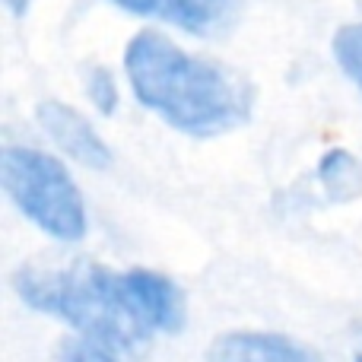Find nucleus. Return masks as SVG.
<instances>
[{"label": "nucleus", "mask_w": 362, "mask_h": 362, "mask_svg": "<svg viewBox=\"0 0 362 362\" xmlns=\"http://www.w3.org/2000/svg\"><path fill=\"white\" fill-rule=\"evenodd\" d=\"M13 283L25 305L70 325L83 340L124 353L140 350L153 337L127 305L118 270H108L102 264L61 270L29 267L19 270Z\"/></svg>", "instance_id": "f03ea898"}, {"label": "nucleus", "mask_w": 362, "mask_h": 362, "mask_svg": "<svg viewBox=\"0 0 362 362\" xmlns=\"http://www.w3.org/2000/svg\"><path fill=\"white\" fill-rule=\"evenodd\" d=\"M86 95L102 115H115L118 112V102H121V93H118V83L115 76L108 74L105 67H93L86 74Z\"/></svg>", "instance_id": "9d476101"}, {"label": "nucleus", "mask_w": 362, "mask_h": 362, "mask_svg": "<svg viewBox=\"0 0 362 362\" xmlns=\"http://www.w3.org/2000/svg\"><path fill=\"white\" fill-rule=\"evenodd\" d=\"M359 362H362V356H359Z\"/></svg>", "instance_id": "ddd939ff"}, {"label": "nucleus", "mask_w": 362, "mask_h": 362, "mask_svg": "<svg viewBox=\"0 0 362 362\" xmlns=\"http://www.w3.org/2000/svg\"><path fill=\"white\" fill-rule=\"evenodd\" d=\"M121 293H124L131 312L140 318V325L150 334H175L185 327V296L169 276L153 270L134 267L121 270Z\"/></svg>", "instance_id": "39448f33"}, {"label": "nucleus", "mask_w": 362, "mask_h": 362, "mask_svg": "<svg viewBox=\"0 0 362 362\" xmlns=\"http://www.w3.org/2000/svg\"><path fill=\"white\" fill-rule=\"evenodd\" d=\"M0 178L10 200L45 235L80 242L86 235V206L67 165L32 146L0 150Z\"/></svg>", "instance_id": "7ed1b4c3"}, {"label": "nucleus", "mask_w": 362, "mask_h": 362, "mask_svg": "<svg viewBox=\"0 0 362 362\" xmlns=\"http://www.w3.org/2000/svg\"><path fill=\"white\" fill-rule=\"evenodd\" d=\"M6 6H10V13H16V16H23L25 6H29V0H4Z\"/></svg>", "instance_id": "f8f14e48"}, {"label": "nucleus", "mask_w": 362, "mask_h": 362, "mask_svg": "<svg viewBox=\"0 0 362 362\" xmlns=\"http://www.w3.org/2000/svg\"><path fill=\"white\" fill-rule=\"evenodd\" d=\"M210 362H325L321 353L286 334L270 331H229L219 334L206 353Z\"/></svg>", "instance_id": "0eeeda50"}, {"label": "nucleus", "mask_w": 362, "mask_h": 362, "mask_svg": "<svg viewBox=\"0 0 362 362\" xmlns=\"http://www.w3.org/2000/svg\"><path fill=\"white\" fill-rule=\"evenodd\" d=\"M134 16L159 19L200 38L226 35L242 16V0H108Z\"/></svg>", "instance_id": "20e7f679"}, {"label": "nucleus", "mask_w": 362, "mask_h": 362, "mask_svg": "<svg viewBox=\"0 0 362 362\" xmlns=\"http://www.w3.org/2000/svg\"><path fill=\"white\" fill-rule=\"evenodd\" d=\"M124 74L140 105L187 137H219L251 115V86L242 76L178 48L163 32L131 38Z\"/></svg>", "instance_id": "f257e3e1"}, {"label": "nucleus", "mask_w": 362, "mask_h": 362, "mask_svg": "<svg viewBox=\"0 0 362 362\" xmlns=\"http://www.w3.org/2000/svg\"><path fill=\"white\" fill-rule=\"evenodd\" d=\"M64 362H124L118 359V350H108L102 344H93V340H70L61 353Z\"/></svg>", "instance_id": "9b49d317"}, {"label": "nucleus", "mask_w": 362, "mask_h": 362, "mask_svg": "<svg viewBox=\"0 0 362 362\" xmlns=\"http://www.w3.org/2000/svg\"><path fill=\"white\" fill-rule=\"evenodd\" d=\"M318 181L331 200H353L362 194V163L346 150H331L318 163Z\"/></svg>", "instance_id": "6e6552de"}, {"label": "nucleus", "mask_w": 362, "mask_h": 362, "mask_svg": "<svg viewBox=\"0 0 362 362\" xmlns=\"http://www.w3.org/2000/svg\"><path fill=\"white\" fill-rule=\"evenodd\" d=\"M334 57H337L340 70L356 83L362 93V23H350L334 35Z\"/></svg>", "instance_id": "1a4fd4ad"}, {"label": "nucleus", "mask_w": 362, "mask_h": 362, "mask_svg": "<svg viewBox=\"0 0 362 362\" xmlns=\"http://www.w3.org/2000/svg\"><path fill=\"white\" fill-rule=\"evenodd\" d=\"M35 118H38V124H42L45 137H51V144L61 153H67L74 163L86 165V169H105V165H112V150H108V144L99 137V131H95L76 108L67 105V102H57V99L38 102Z\"/></svg>", "instance_id": "423d86ee"}]
</instances>
